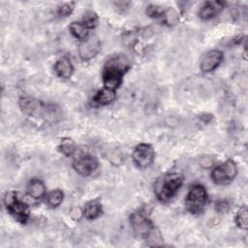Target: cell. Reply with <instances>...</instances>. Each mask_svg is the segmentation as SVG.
<instances>
[{
  "mask_svg": "<svg viewBox=\"0 0 248 248\" xmlns=\"http://www.w3.org/2000/svg\"><path fill=\"white\" fill-rule=\"evenodd\" d=\"M130 68V62L124 55L117 54L110 57L103 70L105 87L115 90L122 82V78Z\"/></svg>",
  "mask_w": 248,
  "mask_h": 248,
  "instance_id": "1",
  "label": "cell"
},
{
  "mask_svg": "<svg viewBox=\"0 0 248 248\" xmlns=\"http://www.w3.org/2000/svg\"><path fill=\"white\" fill-rule=\"evenodd\" d=\"M182 182L183 177L179 173L172 172L166 174L156 187V194L158 199L163 202L171 200L180 189Z\"/></svg>",
  "mask_w": 248,
  "mask_h": 248,
  "instance_id": "2",
  "label": "cell"
},
{
  "mask_svg": "<svg viewBox=\"0 0 248 248\" xmlns=\"http://www.w3.org/2000/svg\"><path fill=\"white\" fill-rule=\"evenodd\" d=\"M207 200V193L202 185H193L185 199V206L187 210L193 214H199L204 208Z\"/></svg>",
  "mask_w": 248,
  "mask_h": 248,
  "instance_id": "3",
  "label": "cell"
},
{
  "mask_svg": "<svg viewBox=\"0 0 248 248\" xmlns=\"http://www.w3.org/2000/svg\"><path fill=\"white\" fill-rule=\"evenodd\" d=\"M4 202L7 210L14 216L16 221L24 224L28 220L29 208L24 202L16 198L15 193H7L4 198Z\"/></svg>",
  "mask_w": 248,
  "mask_h": 248,
  "instance_id": "4",
  "label": "cell"
},
{
  "mask_svg": "<svg viewBox=\"0 0 248 248\" xmlns=\"http://www.w3.org/2000/svg\"><path fill=\"white\" fill-rule=\"evenodd\" d=\"M236 172L237 168L235 163L232 160H228L213 169L211 178L218 185H226L233 180Z\"/></svg>",
  "mask_w": 248,
  "mask_h": 248,
  "instance_id": "5",
  "label": "cell"
},
{
  "mask_svg": "<svg viewBox=\"0 0 248 248\" xmlns=\"http://www.w3.org/2000/svg\"><path fill=\"white\" fill-rule=\"evenodd\" d=\"M19 106L23 112H25L28 115L32 116H46V117H52L54 108H49L48 106L45 105L41 101L35 100L33 98L24 97L21 98L19 101Z\"/></svg>",
  "mask_w": 248,
  "mask_h": 248,
  "instance_id": "6",
  "label": "cell"
},
{
  "mask_svg": "<svg viewBox=\"0 0 248 248\" xmlns=\"http://www.w3.org/2000/svg\"><path fill=\"white\" fill-rule=\"evenodd\" d=\"M154 157L155 152L152 146L147 143L138 144L132 153V159L134 163L140 169L149 167L152 164Z\"/></svg>",
  "mask_w": 248,
  "mask_h": 248,
  "instance_id": "7",
  "label": "cell"
},
{
  "mask_svg": "<svg viewBox=\"0 0 248 248\" xmlns=\"http://www.w3.org/2000/svg\"><path fill=\"white\" fill-rule=\"evenodd\" d=\"M73 167L80 175L88 176L98 168V161L93 156L84 155L75 160Z\"/></svg>",
  "mask_w": 248,
  "mask_h": 248,
  "instance_id": "8",
  "label": "cell"
},
{
  "mask_svg": "<svg viewBox=\"0 0 248 248\" xmlns=\"http://www.w3.org/2000/svg\"><path fill=\"white\" fill-rule=\"evenodd\" d=\"M223 60V52L218 49H213L206 52L201 61V70L203 73H209L215 70Z\"/></svg>",
  "mask_w": 248,
  "mask_h": 248,
  "instance_id": "9",
  "label": "cell"
},
{
  "mask_svg": "<svg viewBox=\"0 0 248 248\" xmlns=\"http://www.w3.org/2000/svg\"><path fill=\"white\" fill-rule=\"evenodd\" d=\"M224 8L222 1H206L201 8L199 16L202 19H210L217 16Z\"/></svg>",
  "mask_w": 248,
  "mask_h": 248,
  "instance_id": "10",
  "label": "cell"
},
{
  "mask_svg": "<svg viewBox=\"0 0 248 248\" xmlns=\"http://www.w3.org/2000/svg\"><path fill=\"white\" fill-rule=\"evenodd\" d=\"M131 223L135 230L141 235H147L151 232L152 226L149 220L140 212H137L131 216Z\"/></svg>",
  "mask_w": 248,
  "mask_h": 248,
  "instance_id": "11",
  "label": "cell"
},
{
  "mask_svg": "<svg viewBox=\"0 0 248 248\" xmlns=\"http://www.w3.org/2000/svg\"><path fill=\"white\" fill-rule=\"evenodd\" d=\"M54 71L60 78H69L74 72V67L69 58L61 57L56 61L54 65Z\"/></svg>",
  "mask_w": 248,
  "mask_h": 248,
  "instance_id": "12",
  "label": "cell"
},
{
  "mask_svg": "<svg viewBox=\"0 0 248 248\" xmlns=\"http://www.w3.org/2000/svg\"><path fill=\"white\" fill-rule=\"evenodd\" d=\"M99 42L96 40H93V38H91V40H85L83 41V44L80 46L79 47V53L80 56L83 59H89L91 57H93L94 55H96V53L99 50Z\"/></svg>",
  "mask_w": 248,
  "mask_h": 248,
  "instance_id": "13",
  "label": "cell"
},
{
  "mask_svg": "<svg viewBox=\"0 0 248 248\" xmlns=\"http://www.w3.org/2000/svg\"><path fill=\"white\" fill-rule=\"evenodd\" d=\"M115 90L104 87L96 93L93 102L99 106H106L110 104L115 99Z\"/></svg>",
  "mask_w": 248,
  "mask_h": 248,
  "instance_id": "14",
  "label": "cell"
},
{
  "mask_svg": "<svg viewBox=\"0 0 248 248\" xmlns=\"http://www.w3.org/2000/svg\"><path fill=\"white\" fill-rule=\"evenodd\" d=\"M27 192L34 200H40L46 195V188L41 180L32 179L28 184Z\"/></svg>",
  "mask_w": 248,
  "mask_h": 248,
  "instance_id": "15",
  "label": "cell"
},
{
  "mask_svg": "<svg viewBox=\"0 0 248 248\" xmlns=\"http://www.w3.org/2000/svg\"><path fill=\"white\" fill-rule=\"evenodd\" d=\"M102 214V205L96 201L87 202L83 207V215L89 219H95Z\"/></svg>",
  "mask_w": 248,
  "mask_h": 248,
  "instance_id": "16",
  "label": "cell"
},
{
  "mask_svg": "<svg viewBox=\"0 0 248 248\" xmlns=\"http://www.w3.org/2000/svg\"><path fill=\"white\" fill-rule=\"evenodd\" d=\"M70 31L74 37L80 41L88 39V28L82 22H72L70 25Z\"/></svg>",
  "mask_w": 248,
  "mask_h": 248,
  "instance_id": "17",
  "label": "cell"
},
{
  "mask_svg": "<svg viewBox=\"0 0 248 248\" xmlns=\"http://www.w3.org/2000/svg\"><path fill=\"white\" fill-rule=\"evenodd\" d=\"M63 192L61 190H52L47 194L46 197V202L51 207H56L58 206L62 201H63Z\"/></svg>",
  "mask_w": 248,
  "mask_h": 248,
  "instance_id": "18",
  "label": "cell"
},
{
  "mask_svg": "<svg viewBox=\"0 0 248 248\" xmlns=\"http://www.w3.org/2000/svg\"><path fill=\"white\" fill-rule=\"evenodd\" d=\"M235 223L236 225L243 230H246L248 227V214H247V207L243 206L241 207L235 217Z\"/></svg>",
  "mask_w": 248,
  "mask_h": 248,
  "instance_id": "19",
  "label": "cell"
},
{
  "mask_svg": "<svg viewBox=\"0 0 248 248\" xmlns=\"http://www.w3.org/2000/svg\"><path fill=\"white\" fill-rule=\"evenodd\" d=\"M60 149L63 154L66 156H71L75 151H76V143L74 142L73 140L65 138L61 140L60 143Z\"/></svg>",
  "mask_w": 248,
  "mask_h": 248,
  "instance_id": "20",
  "label": "cell"
},
{
  "mask_svg": "<svg viewBox=\"0 0 248 248\" xmlns=\"http://www.w3.org/2000/svg\"><path fill=\"white\" fill-rule=\"evenodd\" d=\"M82 23L88 28V29H92L94 27H96L97 23H98V16L95 13L89 11L86 12L83 16L82 18Z\"/></svg>",
  "mask_w": 248,
  "mask_h": 248,
  "instance_id": "21",
  "label": "cell"
},
{
  "mask_svg": "<svg viewBox=\"0 0 248 248\" xmlns=\"http://www.w3.org/2000/svg\"><path fill=\"white\" fill-rule=\"evenodd\" d=\"M146 14L150 17H161L165 15V10L161 6L151 4L146 7Z\"/></svg>",
  "mask_w": 248,
  "mask_h": 248,
  "instance_id": "22",
  "label": "cell"
},
{
  "mask_svg": "<svg viewBox=\"0 0 248 248\" xmlns=\"http://www.w3.org/2000/svg\"><path fill=\"white\" fill-rule=\"evenodd\" d=\"M74 9V3H65L58 8V14L62 16H67L72 14Z\"/></svg>",
  "mask_w": 248,
  "mask_h": 248,
  "instance_id": "23",
  "label": "cell"
},
{
  "mask_svg": "<svg viewBox=\"0 0 248 248\" xmlns=\"http://www.w3.org/2000/svg\"><path fill=\"white\" fill-rule=\"evenodd\" d=\"M229 203L226 202V201H219L217 203H216V210L219 211V212H226L228 211L229 209Z\"/></svg>",
  "mask_w": 248,
  "mask_h": 248,
  "instance_id": "24",
  "label": "cell"
}]
</instances>
